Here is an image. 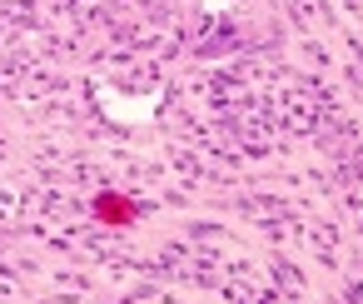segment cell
<instances>
[{
    "label": "cell",
    "mask_w": 363,
    "mask_h": 304,
    "mask_svg": "<svg viewBox=\"0 0 363 304\" xmlns=\"http://www.w3.org/2000/svg\"><path fill=\"white\" fill-rule=\"evenodd\" d=\"M100 219H110V224L120 219V224H125V219H135V205H130V200H115V195H105V200H100Z\"/></svg>",
    "instance_id": "cell-1"
}]
</instances>
